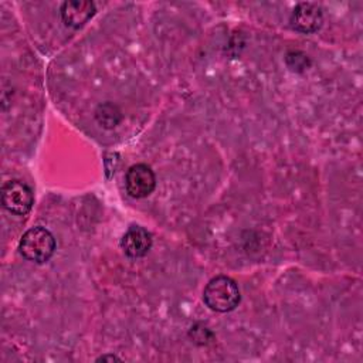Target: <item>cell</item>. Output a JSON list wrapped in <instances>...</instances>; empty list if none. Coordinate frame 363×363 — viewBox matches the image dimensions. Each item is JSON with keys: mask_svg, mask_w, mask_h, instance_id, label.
Listing matches in <instances>:
<instances>
[{"mask_svg": "<svg viewBox=\"0 0 363 363\" xmlns=\"http://www.w3.org/2000/svg\"><path fill=\"white\" fill-rule=\"evenodd\" d=\"M203 301L211 311L216 312L225 313L234 311L241 301L238 285L227 275L214 277L204 286Z\"/></svg>", "mask_w": 363, "mask_h": 363, "instance_id": "1", "label": "cell"}, {"mask_svg": "<svg viewBox=\"0 0 363 363\" xmlns=\"http://www.w3.org/2000/svg\"><path fill=\"white\" fill-rule=\"evenodd\" d=\"M18 250L26 259L44 264L55 252V238L47 228L33 227L23 234Z\"/></svg>", "mask_w": 363, "mask_h": 363, "instance_id": "2", "label": "cell"}, {"mask_svg": "<svg viewBox=\"0 0 363 363\" xmlns=\"http://www.w3.org/2000/svg\"><path fill=\"white\" fill-rule=\"evenodd\" d=\"M1 204L13 214L24 216L34 204V193L21 180H9L1 187Z\"/></svg>", "mask_w": 363, "mask_h": 363, "instance_id": "3", "label": "cell"}, {"mask_svg": "<svg viewBox=\"0 0 363 363\" xmlns=\"http://www.w3.org/2000/svg\"><path fill=\"white\" fill-rule=\"evenodd\" d=\"M125 186L129 196L135 199L147 197L156 187V176L145 163L132 164L125 174Z\"/></svg>", "mask_w": 363, "mask_h": 363, "instance_id": "4", "label": "cell"}, {"mask_svg": "<svg viewBox=\"0 0 363 363\" xmlns=\"http://www.w3.org/2000/svg\"><path fill=\"white\" fill-rule=\"evenodd\" d=\"M291 26L303 34L315 33L323 23L322 9L318 3L303 1L298 3L291 14Z\"/></svg>", "mask_w": 363, "mask_h": 363, "instance_id": "5", "label": "cell"}, {"mask_svg": "<svg viewBox=\"0 0 363 363\" xmlns=\"http://www.w3.org/2000/svg\"><path fill=\"white\" fill-rule=\"evenodd\" d=\"M152 244V234L140 225H130L121 238V248L130 258L145 257L150 251Z\"/></svg>", "mask_w": 363, "mask_h": 363, "instance_id": "6", "label": "cell"}, {"mask_svg": "<svg viewBox=\"0 0 363 363\" xmlns=\"http://www.w3.org/2000/svg\"><path fill=\"white\" fill-rule=\"evenodd\" d=\"M61 18L62 21L72 28L82 27L96 11L95 4L88 0L77 1H64L61 4Z\"/></svg>", "mask_w": 363, "mask_h": 363, "instance_id": "7", "label": "cell"}, {"mask_svg": "<svg viewBox=\"0 0 363 363\" xmlns=\"http://www.w3.org/2000/svg\"><path fill=\"white\" fill-rule=\"evenodd\" d=\"M95 118L101 126L106 129H112L116 125H119V122L122 121V112L116 105L111 102H105L96 108Z\"/></svg>", "mask_w": 363, "mask_h": 363, "instance_id": "8", "label": "cell"}, {"mask_svg": "<svg viewBox=\"0 0 363 363\" xmlns=\"http://www.w3.org/2000/svg\"><path fill=\"white\" fill-rule=\"evenodd\" d=\"M285 61H286V65L292 71H303L309 65L308 57L303 52H301V51H291V52H288Z\"/></svg>", "mask_w": 363, "mask_h": 363, "instance_id": "9", "label": "cell"}, {"mask_svg": "<svg viewBox=\"0 0 363 363\" xmlns=\"http://www.w3.org/2000/svg\"><path fill=\"white\" fill-rule=\"evenodd\" d=\"M105 360H121V359L115 354H102L101 357L96 359V362H105Z\"/></svg>", "mask_w": 363, "mask_h": 363, "instance_id": "10", "label": "cell"}]
</instances>
